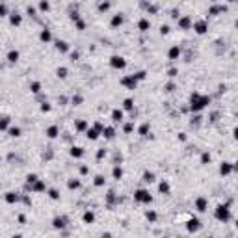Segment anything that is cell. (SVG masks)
<instances>
[{"mask_svg":"<svg viewBox=\"0 0 238 238\" xmlns=\"http://www.w3.org/2000/svg\"><path fill=\"white\" fill-rule=\"evenodd\" d=\"M209 103H210V99L206 97V95L192 93V97H190V108L194 110V112H199V110H203Z\"/></svg>","mask_w":238,"mask_h":238,"instance_id":"1","label":"cell"},{"mask_svg":"<svg viewBox=\"0 0 238 238\" xmlns=\"http://www.w3.org/2000/svg\"><path fill=\"white\" fill-rule=\"evenodd\" d=\"M216 218H218L220 221H227V220L231 218V210H229V206H227V205H220V206L216 209Z\"/></svg>","mask_w":238,"mask_h":238,"instance_id":"2","label":"cell"},{"mask_svg":"<svg viewBox=\"0 0 238 238\" xmlns=\"http://www.w3.org/2000/svg\"><path fill=\"white\" fill-rule=\"evenodd\" d=\"M134 199L138 201V203H151V201H153V195H151L147 190H136Z\"/></svg>","mask_w":238,"mask_h":238,"instance_id":"3","label":"cell"},{"mask_svg":"<svg viewBox=\"0 0 238 238\" xmlns=\"http://www.w3.org/2000/svg\"><path fill=\"white\" fill-rule=\"evenodd\" d=\"M110 65H112L114 69H125L126 67V62L123 56H112L110 58Z\"/></svg>","mask_w":238,"mask_h":238,"instance_id":"4","label":"cell"},{"mask_svg":"<svg viewBox=\"0 0 238 238\" xmlns=\"http://www.w3.org/2000/svg\"><path fill=\"white\" fill-rule=\"evenodd\" d=\"M186 229H188L190 232L199 231V229H201V221L197 220V218H192V220H188V223H186Z\"/></svg>","mask_w":238,"mask_h":238,"instance_id":"5","label":"cell"},{"mask_svg":"<svg viewBox=\"0 0 238 238\" xmlns=\"http://www.w3.org/2000/svg\"><path fill=\"white\" fill-rule=\"evenodd\" d=\"M136 84H138V80H136L134 74H132V77H125V78H123V86H126L128 89H134Z\"/></svg>","mask_w":238,"mask_h":238,"instance_id":"6","label":"cell"},{"mask_svg":"<svg viewBox=\"0 0 238 238\" xmlns=\"http://www.w3.org/2000/svg\"><path fill=\"white\" fill-rule=\"evenodd\" d=\"M206 206H209V201H206L205 197H199V199L195 201V209L199 210V212H205V210H206Z\"/></svg>","mask_w":238,"mask_h":238,"instance_id":"7","label":"cell"},{"mask_svg":"<svg viewBox=\"0 0 238 238\" xmlns=\"http://www.w3.org/2000/svg\"><path fill=\"white\" fill-rule=\"evenodd\" d=\"M65 221H67V218L58 216V218H54V220H52V225L56 227V229H63V227H65Z\"/></svg>","mask_w":238,"mask_h":238,"instance_id":"8","label":"cell"},{"mask_svg":"<svg viewBox=\"0 0 238 238\" xmlns=\"http://www.w3.org/2000/svg\"><path fill=\"white\" fill-rule=\"evenodd\" d=\"M194 30L197 34H205L206 32V22L205 21H197L195 24H194Z\"/></svg>","mask_w":238,"mask_h":238,"instance_id":"9","label":"cell"},{"mask_svg":"<svg viewBox=\"0 0 238 238\" xmlns=\"http://www.w3.org/2000/svg\"><path fill=\"white\" fill-rule=\"evenodd\" d=\"M58 134H60V128H58L56 125H52V126H48V128H47V136H48V138H56Z\"/></svg>","mask_w":238,"mask_h":238,"instance_id":"10","label":"cell"},{"mask_svg":"<svg viewBox=\"0 0 238 238\" xmlns=\"http://www.w3.org/2000/svg\"><path fill=\"white\" fill-rule=\"evenodd\" d=\"M179 26H180L182 30L190 28V26H192V19H190V17H182L180 21H179Z\"/></svg>","mask_w":238,"mask_h":238,"instance_id":"11","label":"cell"},{"mask_svg":"<svg viewBox=\"0 0 238 238\" xmlns=\"http://www.w3.org/2000/svg\"><path fill=\"white\" fill-rule=\"evenodd\" d=\"M39 39H41V41H50V39H52V34H50V30H41V34H39Z\"/></svg>","mask_w":238,"mask_h":238,"instance_id":"12","label":"cell"},{"mask_svg":"<svg viewBox=\"0 0 238 238\" xmlns=\"http://www.w3.org/2000/svg\"><path fill=\"white\" fill-rule=\"evenodd\" d=\"M112 119L115 121V123L123 121V110H114V112H112Z\"/></svg>","mask_w":238,"mask_h":238,"instance_id":"13","label":"cell"},{"mask_svg":"<svg viewBox=\"0 0 238 238\" xmlns=\"http://www.w3.org/2000/svg\"><path fill=\"white\" fill-rule=\"evenodd\" d=\"M220 171H221V175H227V173H231V171H232V166L229 164V162H223L221 168H220Z\"/></svg>","mask_w":238,"mask_h":238,"instance_id":"14","label":"cell"},{"mask_svg":"<svg viewBox=\"0 0 238 238\" xmlns=\"http://www.w3.org/2000/svg\"><path fill=\"white\" fill-rule=\"evenodd\" d=\"M179 54H180V48L177 47V45H175V47H171V48H169V60H175V58H179Z\"/></svg>","mask_w":238,"mask_h":238,"instance_id":"15","label":"cell"},{"mask_svg":"<svg viewBox=\"0 0 238 238\" xmlns=\"http://www.w3.org/2000/svg\"><path fill=\"white\" fill-rule=\"evenodd\" d=\"M9 21H11V24H13V26H19L22 19H21V15H19V13H11V17H9Z\"/></svg>","mask_w":238,"mask_h":238,"instance_id":"16","label":"cell"},{"mask_svg":"<svg viewBox=\"0 0 238 238\" xmlns=\"http://www.w3.org/2000/svg\"><path fill=\"white\" fill-rule=\"evenodd\" d=\"M138 26H140V30H141V32H145V30H149V26H151L149 19H141V21L138 22Z\"/></svg>","mask_w":238,"mask_h":238,"instance_id":"17","label":"cell"},{"mask_svg":"<svg viewBox=\"0 0 238 238\" xmlns=\"http://www.w3.org/2000/svg\"><path fill=\"white\" fill-rule=\"evenodd\" d=\"M103 134L106 136V138H114V134H115V130H114V126H104V130H103Z\"/></svg>","mask_w":238,"mask_h":238,"instance_id":"18","label":"cell"},{"mask_svg":"<svg viewBox=\"0 0 238 238\" xmlns=\"http://www.w3.org/2000/svg\"><path fill=\"white\" fill-rule=\"evenodd\" d=\"M8 60L15 63V62L19 60V50H9V52H8Z\"/></svg>","mask_w":238,"mask_h":238,"instance_id":"19","label":"cell"},{"mask_svg":"<svg viewBox=\"0 0 238 238\" xmlns=\"http://www.w3.org/2000/svg\"><path fill=\"white\" fill-rule=\"evenodd\" d=\"M86 134H88L89 140H97L100 132H99V130H95V128H88V132H86Z\"/></svg>","mask_w":238,"mask_h":238,"instance_id":"20","label":"cell"},{"mask_svg":"<svg viewBox=\"0 0 238 238\" xmlns=\"http://www.w3.org/2000/svg\"><path fill=\"white\" fill-rule=\"evenodd\" d=\"M56 48L62 50V52H67V50H69V45L65 43V41H58V43H56Z\"/></svg>","mask_w":238,"mask_h":238,"instance_id":"21","label":"cell"},{"mask_svg":"<svg viewBox=\"0 0 238 238\" xmlns=\"http://www.w3.org/2000/svg\"><path fill=\"white\" fill-rule=\"evenodd\" d=\"M121 24H123V17H121V15H114L112 26H121Z\"/></svg>","mask_w":238,"mask_h":238,"instance_id":"22","label":"cell"},{"mask_svg":"<svg viewBox=\"0 0 238 238\" xmlns=\"http://www.w3.org/2000/svg\"><path fill=\"white\" fill-rule=\"evenodd\" d=\"M17 199H19V197H17V194H13V192H8V194H6V201H8V203H15Z\"/></svg>","mask_w":238,"mask_h":238,"instance_id":"23","label":"cell"},{"mask_svg":"<svg viewBox=\"0 0 238 238\" xmlns=\"http://www.w3.org/2000/svg\"><path fill=\"white\" fill-rule=\"evenodd\" d=\"M34 190H35V192H43V190H45V182L37 179V180H35V184H34Z\"/></svg>","mask_w":238,"mask_h":238,"instance_id":"24","label":"cell"},{"mask_svg":"<svg viewBox=\"0 0 238 238\" xmlns=\"http://www.w3.org/2000/svg\"><path fill=\"white\" fill-rule=\"evenodd\" d=\"M71 154L77 156V158H80V156L84 154V151H82V147H73V149H71Z\"/></svg>","mask_w":238,"mask_h":238,"instance_id":"25","label":"cell"},{"mask_svg":"<svg viewBox=\"0 0 238 238\" xmlns=\"http://www.w3.org/2000/svg\"><path fill=\"white\" fill-rule=\"evenodd\" d=\"M93 220H95L93 212H86V214H84V221H86V223H93Z\"/></svg>","mask_w":238,"mask_h":238,"instance_id":"26","label":"cell"},{"mask_svg":"<svg viewBox=\"0 0 238 238\" xmlns=\"http://www.w3.org/2000/svg\"><path fill=\"white\" fill-rule=\"evenodd\" d=\"M112 173H114V179H121V177H123V169H121L119 166H115Z\"/></svg>","mask_w":238,"mask_h":238,"instance_id":"27","label":"cell"},{"mask_svg":"<svg viewBox=\"0 0 238 238\" xmlns=\"http://www.w3.org/2000/svg\"><path fill=\"white\" fill-rule=\"evenodd\" d=\"M158 188H160V192H162V194H168V192H169V184H168V182H166V180H162Z\"/></svg>","mask_w":238,"mask_h":238,"instance_id":"28","label":"cell"},{"mask_svg":"<svg viewBox=\"0 0 238 238\" xmlns=\"http://www.w3.org/2000/svg\"><path fill=\"white\" fill-rule=\"evenodd\" d=\"M143 180H145V182H153V180H154V173L145 171V173H143Z\"/></svg>","mask_w":238,"mask_h":238,"instance_id":"29","label":"cell"},{"mask_svg":"<svg viewBox=\"0 0 238 238\" xmlns=\"http://www.w3.org/2000/svg\"><path fill=\"white\" fill-rule=\"evenodd\" d=\"M123 106H125V110H132V108H134V100H132V99H125Z\"/></svg>","mask_w":238,"mask_h":238,"instance_id":"30","label":"cell"},{"mask_svg":"<svg viewBox=\"0 0 238 238\" xmlns=\"http://www.w3.org/2000/svg\"><path fill=\"white\" fill-rule=\"evenodd\" d=\"M9 136H13V138L21 136V128H19V126H13V128H9Z\"/></svg>","mask_w":238,"mask_h":238,"instance_id":"31","label":"cell"},{"mask_svg":"<svg viewBox=\"0 0 238 238\" xmlns=\"http://www.w3.org/2000/svg\"><path fill=\"white\" fill-rule=\"evenodd\" d=\"M147 132H149V123H143L140 126V134L141 136H147Z\"/></svg>","mask_w":238,"mask_h":238,"instance_id":"32","label":"cell"},{"mask_svg":"<svg viewBox=\"0 0 238 238\" xmlns=\"http://www.w3.org/2000/svg\"><path fill=\"white\" fill-rule=\"evenodd\" d=\"M8 125H9V117H2L0 119V130L8 128Z\"/></svg>","mask_w":238,"mask_h":238,"instance_id":"33","label":"cell"},{"mask_svg":"<svg viewBox=\"0 0 238 238\" xmlns=\"http://www.w3.org/2000/svg\"><path fill=\"white\" fill-rule=\"evenodd\" d=\"M56 73H58V77H60V78H65V77H67V69H65V67H58Z\"/></svg>","mask_w":238,"mask_h":238,"instance_id":"34","label":"cell"},{"mask_svg":"<svg viewBox=\"0 0 238 238\" xmlns=\"http://www.w3.org/2000/svg\"><path fill=\"white\" fill-rule=\"evenodd\" d=\"M30 89H32V93H39V91H41V86H39V82H34L30 86Z\"/></svg>","mask_w":238,"mask_h":238,"instance_id":"35","label":"cell"},{"mask_svg":"<svg viewBox=\"0 0 238 238\" xmlns=\"http://www.w3.org/2000/svg\"><path fill=\"white\" fill-rule=\"evenodd\" d=\"M145 218H147L149 221H156V212H153V210H149L147 214H145Z\"/></svg>","mask_w":238,"mask_h":238,"instance_id":"36","label":"cell"},{"mask_svg":"<svg viewBox=\"0 0 238 238\" xmlns=\"http://www.w3.org/2000/svg\"><path fill=\"white\" fill-rule=\"evenodd\" d=\"M69 188H71V190L80 188V180H69Z\"/></svg>","mask_w":238,"mask_h":238,"instance_id":"37","label":"cell"},{"mask_svg":"<svg viewBox=\"0 0 238 238\" xmlns=\"http://www.w3.org/2000/svg\"><path fill=\"white\" fill-rule=\"evenodd\" d=\"M104 184V177L103 175H97L95 177V186H103Z\"/></svg>","mask_w":238,"mask_h":238,"instance_id":"38","label":"cell"},{"mask_svg":"<svg viewBox=\"0 0 238 238\" xmlns=\"http://www.w3.org/2000/svg\"><path fill=\"white\" fill-rule=\"evenodd\" d=\"M77 128H78V130H86V128H88V123H86V121H78V123H77Z\"/></svg>","mask_w":238,"mask_h":238,"instance_id":"39","label":"cell"},{"mask_svg":"<svg viewBox=\"0 0 238 238\" xmlns=\"http://www.w3.org/2000/svg\"><path fill=\"white\" fill-rule=\"evenodd\" d=\"M48 195H50V199H60V194H58L56 190H50V192H48Z\"/></svg>","mask_w":238,"mask_h":238,"instance_id":"40","label":"cell"},{"mask_svg":"<svg viewBox=\"0 0 238 238\" xmlns=\"http://www.w3.org/2000/svg\"><path fill=\"white\" fill-rule=\"evenodd\" d=\"M99 9H100V11H106V9H110V4H108V2L99 4Z\"/></svg>","mask_w":238,"mask_h":238,"instance_id":"41","label":"cell"},{"mask_svg":"<svg viewBox=\"0 0 238 238\" xmlns=\"http://www.w3.org/2000/svg\"><path fill=\"white\" fill-rule=\"evenodd\" d=\"M28 184H35V180H37V175H28Z\"/></svg>","mask_w":238,"mask_h":238,"instance_id":"42","label":"cell"},{"mask_svg":"<svg viewBox=\"0 0 238 238\" xmlns=\"http://www.w3.org/2000/svg\"><path fill=\"white\" fill-rule=\"evenodd\" d=\"M39 8H41L43 11H47V9H50V4L48 2H41V4H39Z\"/></svg>","mask_w":238,"mask_h":238,"instance_id":"43","label":"cell"},{"mask_svg":"<svg viewBox=\"0 0 238 238\" xmlns=\"http://www.w3.org/2000/svg\"><path fill=\"white\" fill-rule=\"evenodd\" d=\"M201 162H203V164H206V162H210V154H209V153H205L203 156H201Z\"/></svg>","mask_w":238,"mask_h":238,"instance_id":"44","label":"cell"},{"mask_svg":"<svg viewBox=\"0 0 238 238\" xmlns=\"http://www.w3.org/2000/svg\"><path fill=\"white\" fill-rule=\"evenodd\" d=\"M160 32H162V34H168V32H169V26H168V24H162Z\"/></svg>","mask_w":238,"mask_h":238,"instance_id":"45","label":"cell"},{"mask_svg":"<svg viewBox=\"0 0 238 238\" xmlns=\"http://www.w3.org/2000/svg\"><path fill=\"white\" fill-rule=\"evenodd\" d=\"M77 26H78V30H84V26H86V24H84V21H80V19H77Z\"/></svg>","mask_w":238,"mask_h":238,"instance_id":"46","label":"cell"},{"mask_svg":"<svg viewBox=\"0 0 238 238\" xmlns=\"http://www.w3.org/2000/svg\"><path fill=\"white\" fill-rule=\"evenodd\" d=\"M6 13H8V8L4 4H0V15H6Z\"/></svg>","mask_w":238,"mask_h":238,"instance_id":"47","label":"cell"},{"mask_svg":"<svg viewBox=\"0 0 238 238\" xmlns=\"http://www.w3.org/2000/svg\"><path fill=\"white\" fill-rule=\"evenodd\" d=\"M41 110H43V112H48V110H50V106H48L47 103H43V104H41Z\"/></svg>","mask_w":238,"mask_h":238,"instance_id":"48","label":"cell"},{"mask_svg":"<svg viewBox=\"0 0 238 238\" xmlns=\"http://www.w3.org/2000/svg\"><path fill=\"white\" fill-rule=\"evenodd\" d=\"M132 128H134V126L130 125V123H128V125H125V132H132Z\"/></svg>","mask_w":238,"mask_h":238,"instance_id":"49","label":"cell"},{"mask_svg":"<svg viewBox=\"0 0 238 238\" xmlns=\"http://www.w3.org/2000/svg\"><path fill=\"white\" fill-rule=\"evenodd\" d=\"M177 74V69H169V77H175Z\"/></svg>","mask_w":238,"mask_h":238,"instance_id":"50","label":"cell"},{"mask_svg":"<svg viewBox=\"0 0 238 238\" xmlns=\"http://www.w3.org/2000/svg\"><path fill=\"white\" fill-rule=\"evenodd\" d=\"M13 238H22V236H21V234H15V236H13Z\"/></svg>","mask_w":238,"mask_h":238,"instance_id":"51","label":"cell"}]
</instances>
